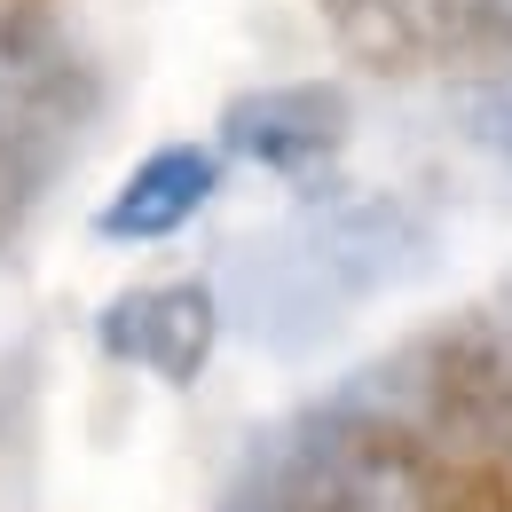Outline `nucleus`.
Instances as JSON below:
<instances>
[{
	"label": "nucleus",
	"mask_w": 512,
	"mask_h": 512,
	"mask_svg": "<svg viewBox=\"0 0 512 512\" xmlns=\"http://www.w3.org/2000/svg\"><path fill=\"white\" fill-rule=\"evenodd\" d=\"M410 260H418V221L394 197H347L331 213H308L284 237L245 245L237 276H229V308L253 339L292 355V347L323 339L355 300L386 292Z\"/></svg>",
	"instance_id": "f257e3e1"
},
{
	"label": "nucleus",
	"mask_w": 512,
	"mask_h": 512,
	"mask_svg": "<svg viewBox=\"0 0 512 512\" xmlns=\"http://www.w3.org/2000/svg\"><path fill=\"white\" fill-rule=\"evenodd\" d=\"M103 355H119L134 371L166 386H197L213 347H221V292L205 276H174V284H150V292H119L103 323H95Z\"/></svg>",
	"instance_id": "f03ea898"
},
{
	"label": "nucleus",
	"mask_w": 512,
	"mask_h": 512,
	"mask_svg": "<svg viewBox=\"0 0 512 512\" xmlns=\"http://www.w3.org/2000/svg\"><path fill=\"white\" fill-rule=\"evenodd\" d=\"M347 127H355V103L331 79H292V87L237 95L221 111V150L260 174H316L323 158H339Z\"/></svg>",
	"instance_id": "7ed1b4c3"
},
{
	"label": "nucleus",
	"mask_w": 512,
	"mask_h": 512,
	"mask_svg": "<svg viewBox=\"0 0 512 512\" xmlns=\"http://www.w3.org/2000/svg\"><path fill=\"white\" fill-rule=\"evenodd\" d=\"M221 190V142H158L134 158V174L103 197L95 237L103 245H166L182 237Z\"/></svg>",
	"instance_id": "20e7f679"
},
{
	"label": "nucleus",
	"mask_w": 512,
	"mask_h": 512,
	"mask_svg": "<svg viewBox=\"0 0 512 512\" xmlns=\"http://www.w3.org/2000/svg\"><path fill=\"white\" fill-rule=\"evenodd\" d=\"M473 127L489 134V142H505V150H512V87L497 95V103H489V111H473Z\"/></svg>",
	"instance_id": "39448f33"
}]
</instances>
